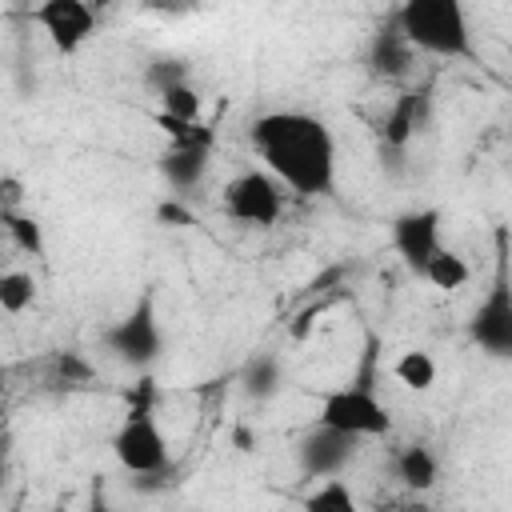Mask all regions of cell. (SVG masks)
<instances>
[{
  "instance_id": "cell-1",
  "label": "cell",
  "mask_w": 512,
  "mask_h": 512,
  "mask_svg": "<svg viewBox=\"0 0 512 512\" xmlns=\"http://www.w3.org/2000/svg\"><path fill=\"white\" fill-rule=\"evenodd\" d=\"M252 144L268 172L300 196H324L336 184V140L308 112H268L252 124Z\"/></svg>"
},
{
  "instance_id": "cell-2",
  "label": "cell",
  "mask_w": 512,
  "mask_h": 512,
  "mask_svg": "<svg viewBox=\"0 0 512 512\" xmlns=\"http://www.w3.org/2000/svg\"><path fill=\"white\" fill-rule=\"evenodd\" d=\"M396 32L412 44V52L472 56L468 16L456 0H408L396 12Z\"/></svg>"
},
{
  "instance_id": "cell-3",
  "label": "cell",
  "mask_w": 512,
  "mask_h": 512,
  "mask_svg": "<svg viewBox=\"0 0 512 512\" xmlns=\"http://www.w3.org/2000/svg\"><path fill=\"white\" fill-rule=\"evenodd\" d=\"M320 428L364 440V436H384L392 428V416L368 388H336L320 400Z\"/></svg>"
},
{
  "instance_id": "cell-4",
  "label": "cell",
  "mask_w": 512,
  "mask_h": 512,
  "mask_svg": "<svg viewBox=\"0 0 512 512\" xmlns=\"http://www.w3.org/2000/svg\"><path fill=\"white\" fill-rule=\"evenodd\" d=\"M280 208H284V196H280V184L252 168V172H240L228 180L224 188V212L240 224H256V228H268L280 220Z\"/></svg>"
},
{
  "instance_id": "cell-5",
  "label": "cell",
  "mask_w": 512,
  "mask_h": 512,
  "mask_svg": "<svg viewBox=\"0 0 512 512\" xmlns=\"http://www.w3.org/2000/svg\"><path fill=\"white\" fill-rule=\"evenodd\" d=\"M112 452L116 460L136 472V476H156L168 468V440L164 432L152 424V416H136V420H124L120 432L112 436Z\"/></svg>"
},
{
  "instance_id": "cell-6",
  "label": "cell",
  "mask_w": 512,
  "mask_h": 512,
  "mask_svg": "<svg viewBox=\"0 0 512 512\" xmlns=\"http://www.w3.org/2000/svg\"><path fill=\"white\" fill-rule=\"evenodd\" d=\"M104 340H108V348H112L120 360H128V364H148V360H156L160 348H164V336H160V320H156L152 296H144L124 320H116Z\"/></svg>"
},
{
  "instance_id": "cell-7",
  "label": "cell",
  "mask_w": 512,
  "mask_h": 512,
  "mask_svg": "<svg viewBox=\"0 0 512 512\" xmlns=\"http://www.w3.org/2000/svg\"><path fill=\"white\" fill-rule=\"evenodd\" d=\"M32 20L48 32L52 48L72 56L84 48V40L96 32V12L84 0H44L32 8Z\"/></svg>"
},
{
  "instance_id": "cell-8",
  "label": "cell",
  "mask_w": 512,
  "mask_h": 512,
  "mask_svg": "<svg viewBox=\"0 0 512 512\" xmlns=\"http://www.w3.org/2000/svg\"><path fill=\"white\" fill-rule=\"evenodd\" d=\"M356 460V436L332 432V428H312L300 440V468L312 480H340V472Z\"/></svg>"
},
{
  "instance_id": "cell-9",
  "label": "cell",
  "mask_w": 512,
  "mask_h": 512,
  "mask_svg": "<svg viewBox=\"0 0 512 512\" xmlns=\"http://www.w3.org/2000/svg\"><path fill=\"white\" fill-rule=\"evenodd\" d=\"M392 244L404 256V264L412 272H424V264L432 260V252L440 248V212L436 208H420V212H404L392 224Z\"/></svg>"
},
{
  "instance_id": "cell-10",
  "label": "cell",
  "mask_w": 512,
  "mask_h": 512,
  "mask_svg": "<svg viewBox=\"0 0 512 512\" xmlns=\"http://www.w3.org/2000/svg\"><path fill=\"white\" fill-rule=\"evenodd\" d=\"M472 340L484 352H492V356H508L512 352V296H508V284L504 280L476 308V316H472Z\"/></svg>"
},
{
  "instance_id": "cell-11",
  "label": "cell",
  "mask_w": 512,
  "mask_h": 512,
  "mask_svg": "<svg viewBox=\"0 0 512 512\" xmlns=\"http://www.w3.org/2000/svg\"><path fill=\"white\" fill-rule=\"evenodd\" d=\"M208 152H212V132L204 128L200 136L184 140V144H172V152L160 160L164 176L176 184V188H192L200 184V176L208 172Z\"/></svg>"
},
{
  "instance_id": "cell-12",
  "label": "cell",
  "mask_w": 512,
  "mask_h": 512,
  "mask_svg": "<svg viewBox=\"0 0 512 512\" xmlns=\"http://www.w3.org/2000/svg\"><path fill=\"white\" fill-rule=\"evenodd\" d=\"M412 60H416V52H412V44H408V40L396 32V24L372 36V48H368V64H372V72H376V76H384V80L408 76Z\"/></svg>"
},
{
  "instance_id": "cell-13",
  "label": "cell",
  "mask_w": 512,
  "mask_h": 512,
  "mask_svg": "<svg viewBox=\"0 0 512 512\" xmlns=\"http://www.w3.org/2000/svg\"><path fill=\"white\" fill-rule=\"evenodd\" d=\"M436 476H440V464H436V456L424 448V444H404L400 452H396V480L408 488V492H428L432 484H436Z\"/></svg>"
},
{
  "instance_id": "cell-14",
  "label": "cell",
  "mask_w": 512,
  "mask_h": 512,
  "mask_svg": "<svg viewBox=\"0 0 512 512\" xmlns=\"http://www.w3.org/2000/svg\"><path fill=\"white\" fill-rule=\"evenodd\" d=\"M420 116H424V92H404V96L392 104V112L384 116V144L404 148V144L416 136Z\"/></svg>"
},
{
  "instance_id": "cell-15",
  "label": "cell",
  "mask_w": 512,
  "mask_h": 512,
  "mask_svg": "<svg viewBox=\"0 0 512 512\" xmlns=\"http://www.w3.org/2000/svg\"><path fill=\"white\" fill-rule=\"evenodd\" d=\"M420 276H424L432 288H440V292H456V288L468 284L472 268H468V260H464L460 252H452V248H436Z\"/></svg>"
},
{
  "instance_id": "cell-16",
  "label": "cell",
  "mask_w": 512,
  "mask_h": 512,
  "mask_svg": "<svg viewBox=\"0 0 512 512\" xmlns=\"http://www.w3.org/2000/svg\"><path fill=\"white\" fill-rule=\"evenodd\" d=\"M392 376H396L404 388H412V392H428V388L436 384V360H432L428 352L412 348V352H404V356L392 364Z\"/></svg>"
},
{
  "instance_id": "cell-17",
  "label": "cell",
  "mask_w": 512,
  "mask_h": 512,
  "mask_svg": "<svg viewBox=\"0 0 512 512\" xmlns=\"http://www.w3.org/2000/svg\"><path fill=\"white\" fill-rule=\"evenodd\" d=\"M36 300V280L32 272H0V312L20 316Z\"/></svg>"
},
{
  "instance_id": "cell-18",
  "label": "cell",
  "mask_w": 512,
  "mask_h": 512,
  "mask_svg": "<svg viewBox=\"0 0 512 512\" xmlns=\"http://www.w3.org/2000/svg\"><path fill=\"white\" fill-rule=\"evenodd\" d=\"M304 512H364V508L356 504V496H352V488L344 480H324L320 488L308 492Z\"/></svg>"
},
{
  "instance_id": "cell-19",
  "label": "cell",
  "mask_w": 512,
  "mask_h": 512,
  "mask_svg": "<svg viewBox=\"0 0 512 512\" xmlns=\"http://www.w3.org/2000/svg\"><path fill=\"white\" fill-rule=\"evenodd\" d=\"M160 104H164V116H172V120H180V124H196V120H200V96H196V88H192L188 80L164 88V92H160Z\"/></svg>"
},
{
  "instance_id": "cell-20",
  "label": "cell",
  "mask_w": 512,
  "mask_h": 512,
  "mask_svg": "<svg viewBox=\"0 0 512 512\" xmlns=\"http://www.w3.org/2000/svg\"><path fill=\"white\" fill-rule=\"evenodd\" d=\"M0 224L8 228V236L16 240L20 252L44 256V232H40V224L32 216H24V212H0Z\"/></svg>"
},
{
  "instance_id": "cell-21",
  "label": "cell",
  "mask_w": 512,
  "mask_h": 512,
  "mask_svg": "<svg viewBox=\"0 0 512 512\" xmlns=\"http://www.w3.org/2000/svg\"><path fill=\"white\" fill-rule=\"evenodd\" d=\"M52 372H56V384H64V388H84V384H92V376H96V368H92L80 352H60V356H52Z\"/></svg>"
},
{
  "instance_id": "cell-22",
  "label": "cell",
  "mask_w": 512,
  "mask_h": 512,
  "mask_svg": "<svg viewBox=\"0 0 512 512\" xmlns=\"http://www.w3.org/2000/svg\"><path fill=\"white\" fill-rule=\"evenodd\" d=\"M364 512H440V508L428 504L420 492H380Z\"/></svg>"
},
{
  "instance_id": "cell-23",
  "label": "cell",
  "mask_w": 512,
  "mask_h": 512,
  "mask_svg": "<svg viewBox=\"0 0 512 512\" xmlns=\"http://www.w3.org/2000/svg\"><path fill=\"white\" fill-rule=\"evenodd\" d=\"M244 388H248L252 396H272V392L280 388V364L268 360V356H260L256 364H248V372H244Z\"/></svg>"
},
{
  "instance_id": "cell-24",
  "label": "cell",
  "mask_w": 512,
  "mask_h": 512,
  "mask_svg": "<svg viewBox=\"0 0 512 512\" xmlns=\"http://www.w3.org/2000/svg\"><path fill=\"white\" fill-rule=\"evenodd\" d=\"M20 200H24V184L16 176H4L0 180V212H20Z\"/></svg>"
},
{
  "instance_id": "cell-25",
  "label": "cell",
  "mask_w": 512,
  "mask_h": 512,
  "mask_svg": "<svg viewBox=\"0 0 512 512\" xmlns=\"http://www.w3.org/2000/svg\"><path fill=\"white\" fill-rule=\"evenodd\" d=\"M128 400H132L128 420H136V416H152V412H148V408H152V380H140V384H136V392H132Z\"/></svg>"
},
{
  "instance_id": "cell-26",
  "label": "cell",
  "mask_w": 512,
  "mask_h": 512,
  "mask_svg": "<svg viewBox=\"0 0 512 512\" xmlns=\"http://www.w3.org/2000/svg\"><path fill=\"white\" fill-rule=\"evenodd\" d=\"M236 444H240V448H252V432H248V428H236Z\"/></svg>"
},
{
  "instance_id": "cell-27",
  "label": "cell",
  "mask_w": 512,
  "mask_h": 512,
  "mask_svg": "<svg viewBox=\"0 0 512 512\" xmlns=\"http://www.w3.org/2000/svg\"><path fill=\"white\" fill-rule=\"evenodd\" d=\"M88 512H108V504H104V496H92V504H88Z\"/></svg>"
}]
</instances>
